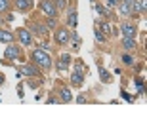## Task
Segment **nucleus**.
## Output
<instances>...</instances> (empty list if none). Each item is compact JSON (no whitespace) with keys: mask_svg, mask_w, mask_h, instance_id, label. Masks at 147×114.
<instances>
[{"mask_svg":"<svg viewBox=\"0 0 147 114\" xmlns=\"http://www.w3.org/2000/svg\"><path fill=\"white\" fill-rule=\"evenodd\" d=\"M94 10L98 11L99 15H103V17H111V13H109V11L105 10V8H101V6H99V4H94Z\"/></svg>","mask_w":147,"mask_h":114,"instance_id":"21","label":"nucleus"},{"mask_svg":"<svg viewBox=\"0 0 147 114\" xmlns=\"http://www.w3.org/2000/svg\"><path fill=\"white\" fill-rule=\"evenodd\" d=\"M98 71H99V78H101V82H103V84H109V82L113 80V78H111V72H109V71H105L101 65L98 67Z\"/></svg>","mask_w":147,"mask_h":114,"instance_id":"17","label":"nucleus"},{"mask_svg":"<svg viewBox=\"0 0 147 114\" xmlns=\"http://www.w3.org/2000/svg\"><path fill=\"white\" fill-rule=\"evenodd\" d=\"M16 38L19 40L21 46H31L34 36L31 34V31H29L27 27H21V29H17V31H16Z\"/></svg>","mask_w":147,"mask_h":114,"instance_id":"7","label":"nucleus"},{"mask_svg":"<svg viewBox=\"0 0 147 114\" xmlns=\"http://www.w3.org/2000/svg\"><path fill=\"white\" fill-rule=\"evenodd\" d=\"M54 4H55V8H57V11H63L69 6V2L67 0H54Z\"/></svg>","mask_w":147,"mask_h":114,"instance_id":"20","label":"nucleus"},{"mask_svg":"<svg viewBox=\"0 0 147 114\" xmlns=\"http://www.w3.org/2000/svg\"><path fill=\"white\" fill-rule=\"evenodd\" d=\"M105 2H107V8H117V6H119V0H105Z\"/></svg>","mask_w":147,"mask_h":114,"instance_id":"28","label":"nucleus"},{"mask_svg":"<svg viewBox=\"0 0 147 114\" xmlns=\"http://www.w3.org/2000/svg\"><path fill=\"white\" fill-rule=\"evenodd\" d=\"M4 80H6V76H4V74H0V84H4Z\"/></svg>","mask_w":147,"mask_h":114,"instance_id":"31","label":"nucleus"},{"mask_svg":"<svg viewBox=\"0 0 147 114\" xmlns=\"http://www.w3.org/2000/svg\"><path fill=\"white\" fill-rule=\"evenodd\" d=\"M31 6H33V0H16L17 11H27V10H31Z\"/></svg>","mask_w":147,"mask_h":114,"instance_id":"15","label":"nucleus"},{"mask_svg":"<svg viewBox=\"0 0 147 114\" xmlns=\"http://www.w3.org/2000/svg\"><path fill=\"white\" fill-rule=\"evenodd\" d=\"M31 59H33V63L38 69H42V71H52V69H54V61H52L50 53L44 51V49H40V48L31 51Z\"/></svg>","mask_w":147,"mask_h":114,"instance_id":"1","label":"nucleus"},{"mask_svg":"<svg viewBox=\"0 0 147 114\" xmlns=\"http://www.w3.org/2000/svg\"><path fill=\"white\" fill-rule=\"evenodd\" d=\"M76 103L80 105V103H86V97H80V95H78V97H76Z\"/></svg>","mask_w":147,"mask_h":114,"instance_id":"30","label":"nucleus"},{"mask_svg":"<svg viewBox=\"0 0 147 114\" xmlns=\"http://www.w3.org/2000/svg\"><path fill=\"white\" fill-rule=\"evenodd\" d=\"M16 40V34L10 33V31H6V29H0V42H4V44H11Z\"/></svg>","mask_w":147,"mask_h":114,"instance_id":"13","label":"nucleus"},{"mask_svg":"<svg viewBox=\"0 0 147 114\" xmlns=\"http://www.w3.org/2000/svg\"><path fill=\"white\" fill-rule=\"evenodd\" d=\"M122 48H124L126 51H136L138 42L134 40V38H130V36H122Z\"/></svg>","mask_w":147,"mask_h":114,"instance_id":"11","label":"nucleus"},{"mask_svg":"<svg viewBox=\"0 0 147 114\" xmlns=\"http://www.w3.org/2000/svg\"><path fill=\"white\" fill-rule=\"evenodd\" d=\"M119 10H120L122 15H132V13H134V11H132V6L124 4V2H119Z\"/></svg>","mask_w":147,"mask_h":114,"instance_id":"18","label":"nucleus"},{"mask_svg":"<svg viewBox=\"0 0 147 114\" xmlns=\"http://www.w3.org/2000/svg\"><path fill=\"white\" fill-rule=\"evenodd\" d=\"M82 84H84V74H82V71H75L71 74V86L80 87Z\"/></svg>","mask_w":147,"mask_h":114,"instance_id":"12","label":"nucleus"},{"mask_svg":"<svg viewBox=\"0 0 147 114\" xmlns=\"http://www.w3.org/2000/svg\"><path fill=\"white\" fill-rule=\"evenodd\" d=\"M38 8H40V11H42L46 17H57V8H55L54 0H40V4H38Z\"/></svg>","mask_w":147,"mask_h":114,"instance_id":"6","label":"nucleus"},{"mask_svg":"<svg viewBox=\"0 0 147 114\" xmlns=\"http://www.w3.org/2000/svg\"><path fill=\"white\" fill-rule=\"evenodd\" d=\"M27 29L31 31L33 36H38V38H48L50 36V29L40 21H29L27 23Z\"/></svg>","mask_w":147,"mask_h":114,"instance_id":"2","label":"nucleus"},{"mask_svg":"<svg viewBox=\"0 0 147 114\" xmlns=\"http://www.w3.org/2000/svg\"><path fill=\"white\" fill-rule=\"evenodd\" d=\"M67 27H71V29H75L76 27V23H78V15H76V11L75 10H71L69 11V15H67Z\"/></svg>","mask_w":147,"mask_h":114,"instance_id":"16","label":"nucleus"},{"mask_svg":"<svg viewBox=\"0 0 147 114\" xmlns=\"http://www.w3.org/2000/svg\"><path fill=\"white\" fill-rule=\"evenodd\" d=\"M94 36H96V40H98V42H105V40H107V36H105V34L101 33L99 29H96V33H94Z\"/></svg>","mask_w":147,"mask_h":114,"instance_id":"25","label":"nucleus"},{"mask_svg":"<svg viewBox=\"0 0 147 114\" xmlns=\"http://www.w3.org/2000/svg\"><path fill=\"white\" fill-rule=\"evenodd\" d=\"M120 33H122V36L136 38L138 36V29H136V25H132V23H122V25H120Z\"/></svg>","mask_w":147,"mask_h":114,"instance_id":"8","label":"nucleus"},{"mask_svg":"<svg viewBox=\"0 0 147 114\" xmlns=\"http://www.w3.org/2000/svg\"><path fill=\"white\" fill-rule=\"evenodd\" d=\"M44 25L48 29H55L57 27V19H55V17H46V23H44Z\"/></svg>","mask_w":147,"mask_h":114,"instance_id":"23","label":"nucleus"},{"mask_svg":"<svg viewBox=\"0 0 147 114\" xmlns=\"http://www.w3.org/2000/svg\"><path fill=\"white\" fill-rule=\"evenodd\" d=\"M69 63H71V55L65 53V55H61L59 59H57V63H54V65H55V69H57L59 72H65L67 69H69Z\"/></svg>","mask_w":147,"mask_h":114,"instance_id":"10","label":"nucleus"},{"mask_svg":"<svg viewBox=\"0 0 147 114\" xmlns=\"http://www.w3.org/2000/svg\"><path fill=\"white\" fill-rule=\"evenodd\" d=\"M10 4H8V0H0V11H8Z\"/></svg>","mask_w":147,"mask_h":114,"instance_id":"27","label":"nucleus"},{"mask_svg":"<svg viewBox=\"0 0 147 114\" xmlns=\"http://www.w3.org/2000/svg\"><path fill=\"white\" fill-rule=\"evenodd\" d=\"M42 78H36V80H34V76H31V80L27 82L29 84V87H34V89H36V87H40V84H42Z\"/></svg>","mask_w":147,"mask_h":114,"instance_id":"19","label":"nucleus"},{"mask_svg":"<svg viewBox=\"0 0 147 114\" xmlns=\"http://www.w3.org/2000/svg\"><path fill=\"white\" fill-rule=\"evenodd\" d=\"M59 101L61 103H71L73 101V95H71V89L69 87H61L59 89Z\"/></svg>","mask_w":147,"mask_h":114,"instance_id":"14","label":"nucleus"},{"mask_svg":"<svg viewBox=\"0 0 147 114\" xmlns=\"http://www.w3.org/2000/svg\"><path fill=\"white\" fill-rule=\"evenodd\" d=\"M136 86H138V89L143 93V78H140V76H136Z\"/></svg>","mask_w":147,"mask_h":114,"instance_id":"26","label":"nucleus"},{"mask_svg":"<svg viewBox=\"0 0 147 114\" xmlns=\"http://www.w3.org/2000/svg\"><path fill=\"white\" fill-rule=\"evenodd\" d=\"M120 59H122V63H124L126 67H132V65H134V59H132L130 53H122V57H120Z\"/></svg>","mask_w":147,"mask_h":114,"instance_id":"22","label":"nucleus"},{"mask_svg":"<svg viewBox=\"0 0 147 114\" xmlns=\"http://www.w3.org/2000/svg\"><path fill=\"white\" fill-rule=\"evenodd\" d=\"M19 76H34V78H42V74H40V69H38L34 63H27V65H21V69L17 71V78Z\"/></svg>","mask_w":147,"mask_h":114,"instance_id":"4","label":"nucleus"},{"mask_svg":"<svg viewBox=\"0 0 147 114\" xmlns=\"http://www.w3.org/2000/svg\"><path fill=\"white\" fill-rule=\"evenodd\" d=\"M54 40L57 46H67L71 40V31L67 27H55L54 29Z\"/></svg>","mask_w":147,"mask_h":114,"instance_id":"3","label":"nucleus"},{"mask_svg":"<svg viewBox=\"0 0 147 114\" xmlns=\"http://www.w3.org/2000/svg\"><path fill=\"white\" fill-rule=\"evenodd\" d=\"M99 31H101L105 36H117V34H119V29H115L109 21H101L99 23Z\"/></svg>","mask_w":147,"mask_h":114,"instance_id":"9","label":"nucleus"},{"mask_svg":"<svg viewBox=\"0 0 147 114\" xmlns=\"http://www.w3.org/2000/svg\"><path fill=\"white\" fill-rule=\"evenodd\" d=\"M40 49H44V51H46V49H50V44L46 42V40H44V42L40 44Z\"/></svg>","mask_w":147,"mask_h":114,"instance_id":"29","label":"nucleus"},{"mask_svg":"<svg viewBox=\"0 0 147 114\" xmlns=\"http://www.w3.org/2000/svg\"><path fill=\"white\" fill-rule=\"evenodd\" d=\"M21 53H23V49L17 46V44H6V49H4V59L6 61H16V59H19L21 57Z\"/></svg>","mask_w":147,"mask_h":114,"instance_id":"5","label":"nucleus"},{"mask_svg":"<svg viewBox=\"0 0 147 114\" xmlns=\"http://www.w3.org/2000/svg\"><path fill=\"white\" fill-rule=\"evenodd\" d=\"M71 40H73V48H78V46H80V36H78L75 31L71 33Z\"/></svg>","mask_w":147,"mask_h":114,"instance_id":"24","label":"nucleus"}]
</instances>
